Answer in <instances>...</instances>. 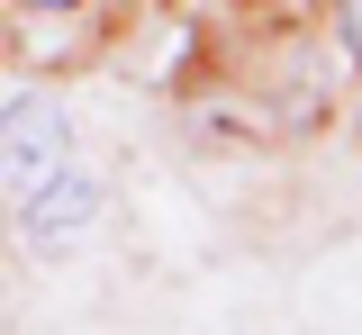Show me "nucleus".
I'll return each instance as SVG.
<instances>
[{
  "instance_id": "f03ea898",
  "label": "nucleus",
  "mask_w": 362,
  "mask_h": 335,
  "mask_svg": "<svg viewBox=\"0 0 362 335\" xmlns=\"http://www.w3.org/2000/svg\"><path fill=\"white\" fill-rule=\"evenodd\" d=\"M90 218H100V172H90V163H73V154H64L37 191L18 199V236L45 245V254L82 245V236H90Z\"/></svg>"
},
{
  "instance_id": "f257e3e1",
  "label": "nucleus",
  "mask_w": 362,
  "mask_h": 335,
  "mask_svg": "<svg viewBox=\"0 0 362 335\" xmlns=\"http://www.w3.org/2000/svg\"><path fill=\"white\" fill-rule=\"evenodd\" d=\"M64 154H73V127H64V109H54L45 91H18L9 109H0V191L9 199H28Z\"/></svg>"
},
{
  "instance_id": "7ed1b4c3",
  "label": "nucleus",
  "mask_w": 362,
  "mask_h": 335,
  "mask_svg": "<svg viewBox=\"0 0 362 335\" xmlns=\"http://www.w3.org/2000/svg\"><path fill=\"white\" fill-rule=\"evenodd\" d=\"M335 28H344V54H362V0H335Z\"/></svg>"
},
{
  "instance_id": "20e7f679",
  "label": "nucleus",
  "mask_w": 362,
  "mask_h": 335,
  "mask_svg": "<svg viewBox=\"0 0 362 335\" xmlns=\"http://www.w3.org/2000/svg\"><path fill=\"white\" fill-rule=\"evenodd\" d=\"M28 9H82V0H28Z\"/></svg>"
}]
</instances>
